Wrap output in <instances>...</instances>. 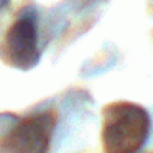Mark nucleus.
Here are the masks:
<instances>
[{
  "mask_svg": "<svg viewBox=\"0 0 153 153\" xmlns=\"http://www.w3.org/2000/svg\"><path fill=\"white\" fill-rule=\"evenodd\" d=\"M56 120L54 110L18 119L0 135V153H48Z\"/></svg>",
  "mask_w": 153,
  "mask_h": 153,
  "instance_id": "nucleus-2",
  "label": "nucleus"
},
{
  "mask_svg": "<svg viewBox=\"0 0 153 153\" xmlns=\"http://www.w3.org/2000/svg\"><path fill=\"white\" fill-rule=\"evenodd\" d=\"M152 120L142 105L119 100L102 110V150L104 153H137L150 135Z\"/></svg>",
  "mask_w": 153,
  "mask_h": 153,
  "instance_id": "nucleus-1",
  "label": "nucleus"
},
{
  "mask_svg": "<svg viewBox=\"0 0 153 153\" xmlns=\"http://www.w3.org/2000/svg\"><path fill=\"white\" fill-rule=\"evenodd\" d=\"M0 56L8 66L17 69H31L40 59L38 50L36 17L33 12H25L5 35Z\"/></svg>",
  "mask_w": 153,
  "mask_h": 153,
  "instance_id": "nucleus-3",
  "label": "nucleus"
}]
</instances>
